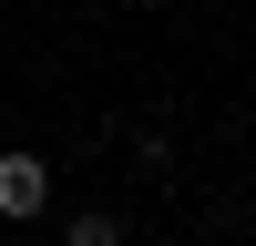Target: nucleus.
I'll return each instance as SVG.
<instances>
[{"label":"nucleus","mask_w":256,"mask_h":246,"mask_svg":"<svg viewBox=\"0 0 256 246\" xmlns=\"http://www.w3.org/2000/svg\"><path fill=\"white\" fill-rule=\"evenodd\" d=\"M52 205V164L41 154H0V216H41Z\"/></svg>","instance_id":"nucleus-1"},{"label":"nucleus","mask_w":256,"mask_h":246,"mask_svg":"<svg viewBox=\"0 0 256 246\" xmlns=\"http://www.w3.org/2000/svg\"><path fill=\"white\" fill-rule=\"evenodd\" d=\"M62 246H123V226H113V216H72V226H62Z\"/></svg>","instance_id":"nucleus-2"}]
</instances>
